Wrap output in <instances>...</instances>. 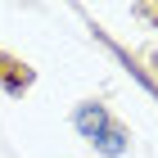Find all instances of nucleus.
I'll list each match as a JSON object with an SVG mask.
<instances>
[{"label": "nucleus", "mask_w": 158, "mask_h": 158, "mask_svg": "<svg viewBox=\"0 0 158 158\" xmlns=\"http://www.w3.org/2000/svg\"><path fill=\"white\" fill-rule=\"evenodd\" d=\"M73 122H77V131H81L86 140H90V145H95L99 135H104V131L113 127V122H109V113H104V104H81Z\"/></svg>", "instance_id": "nucleus-1"}, {"label": "nucleus", "mask_w": 158, "mask_h": 158, "mask_svg": "<svg viewBox=\"0 0 158 158\" xmlns=\"http://www.w3.org/2000/svg\"><path fill=\"white\" fill-rule=\"evenodd\" d=\"M95 149H99V154H109V158L127 154V131H122V127H109V131L95 140Z\"/></svg>", "instance_id": "nucleus-2"}]
</instances>
